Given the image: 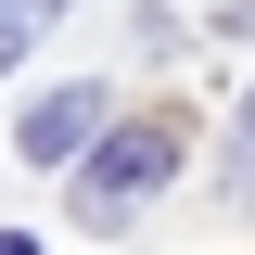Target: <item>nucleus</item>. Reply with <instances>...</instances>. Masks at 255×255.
Wrapping results in <instances>:
<instances>
[{
	"mask_svg": "<svg viewBox=\"0 0 255 255\" xmlns=\"http://www.w3.org/2000/svg\"><path fill=\"white\" fill-rule=\"evenodd\" d=\"M166 179H179V128H115V140H90V166H77V230H128Z\"/></svg>",
	"mask_w": 255,
	"mask_h": 255,
	"instance_id": "f257e3e1",
	"label": "nucleus"
},
{
	"mask_svg": "<svg viewBox=\"0 0 255 255\" xmlns=\"http://www.w3.org/2000/svg\"><path fill=\"white\" fill-rule=\"evenodd\" d=\"M90 140H102V90L90 77H64V90H38L26 102V128H13V153L51 179V166H90Z\"/></svg>",
	"mask_w": 255,
	"mask_h": 255,
	"instance_id": "f03ea898",
	"label": "nucleus"
},
{
	"mask_svg": "<svg viewBox=\"0 0 255 255\" xmlns=\"http://www.w3.org/2000/svg\"><path fill=\"white\" fill-rule=\"evenodd\" d=\"M217 179H230V204H255V102L230 115V153H217Z\"/></svg>",
	"mask_w": 255,
	"mask_h": 255,
	"instance_id": "7ed1b4c3",
	"label": "nucleus"
},
{
	"mask_svg": "<svg viewBox=\"0 0 255 255\" xmlns=\"http://www.w3.org/2000/svg\"><path fill=\"white\" fill-rule=\"evenodd\" d=\"M26 13H64V0H0V26H26Z\"/></svg>",
	"mask_w": 255,
	"mask_h": 255,
	"instance_id": "20e7f679",
	"label": "nucleus"
},
{
	"mask_svg": "<svg viewBox=\"0 0 255 255\" xmlns=\"http://www.w3.org/2000/svg\"><path fill=\"white\" fill-rule=\"evenodd\" d=\"M13 51H26V26H0V64H13Z\"/></svg>",
	"mask_w": 255,
	"mask_h": 255,
	"instance_id": "39448f33",
	"label": "nucleus"
},
{
	"mask_svg": "<svg viewBox=\"0 0 255 255\" xmlns=\"http://www.w3.org/2000/svg\"><path fill=\"white\" fill-rule=\"evenodd\" d=\"M0 255H38V243H26V230H0Z\"/></svg>",
	"mask_w": 255,
	"mask_h": 255,
	"instance_id": "423d86ee",
	"label": "nucleus"
}]
</instances>
